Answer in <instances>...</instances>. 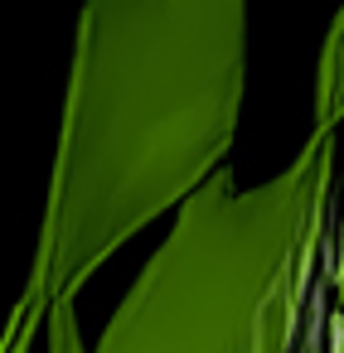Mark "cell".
<instances>
[{"instance_id":"277c9868","label":"cell","mask_w":344,"mask_h":353,"mask_svg":"<svg viewBox=\"0 0 344 353\" xmlns=\"http://www.w3.org/2000/svg\"><path fill=\"white\" fill-rule=\"evenodd\" d=\"M339 117H344V10L329 25L315 68V131H334Z\"/></svg>"},{"instance_id":"7a4b0ae2","label":"cell","mask_w":344,"mask_h":353,"mask_svg":"<svg viewBox=\"0 0 344 353\" xmlns=\"http://www.w3.org/2000/svg\"><path fill=\"white\" fill-rule=\"evenodd\" d=\"M334 131L247 194L228 179L199 194L170 247L151 261L102 353H291L329 213Z\"/></svg>"},{"instance_id":"6da1fadb","label":"cell","mask_w":344,"mask_h":353,"mask_svg":"<svg viewBox=\"0 0 344 353\" xmlns=\"http://www.w3.org/2000/svg\"><path fill=\"white\" fill-rule=\"evenodd\" d=\"M93 0L78 44L44 256L30 305H54L117 237L180 199L228 145L242 97V0Z\"/></svg>"},{"instance_id":"3957f363","label":"cell","mask_w":344,"mask_h":353,"mask_svg":"<svg viewBox=\"0 0 344 353\" xmlns=\"http://www.w3.org/2000/svg\"><path fill=\"white\" fill-rule=\"evenodd\" d=\"M291 353H344V203L325 213Z\"/></svg>"}]
</instances>
